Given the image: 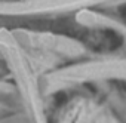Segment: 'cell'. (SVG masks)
<instances>
[]
</instances>
